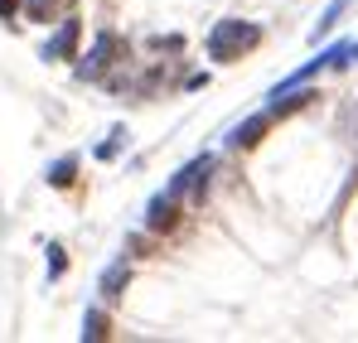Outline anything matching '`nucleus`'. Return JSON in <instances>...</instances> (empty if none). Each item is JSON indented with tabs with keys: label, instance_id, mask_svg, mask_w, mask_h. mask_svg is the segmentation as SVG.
<instances>
[{
	"label": "nucleus",
	"instance_id": "1",
	"mask_svg": "<svg viewBox=\"0 0 358 343\" xmlns=\"http://www.w3.org/2000/svg\"><path fill=\"white\" fill-rule=\"evenodd\" d=\"M262 44V29L247 24V20H218L208 29V58L213 63H238L242 54H252Z\"/></svg>",
	"mask_w": 358,
	"mask_h": 343
},
{
	"label": "nucleus",
	"instance_id": "2",
	"mask_svg": "<svg viewBox=\"0 0 358 343\" xmlns=\"http://www.w3.org/2000/svg\"><path fill=\"white\" fill-rule=\"evenodd\" d=\"M208 174H213V155H199V160H189V165L170 179V189H165V194H175V198H179V194H189V189H194V198H203Z\"/></svg>",
	"mask_w": 358,
	"mask_h": 343
},
{
	"label": "nucleus",
	"instance_id": "3",
	"mask_svg": "<svg viewBox=\"0 0 358 343\" xmlns=\"http://www.w3.org/2000/svg\"><path fill=\"white\" fill-rule=\"evenodd\" d=\"M78 34H83V24H78V20H63L59 29H54V39L39 49V58H44V63H63V58H73V54H78Z\"/></svg>",
	"mask_w": 358,
	"mask_h": 343
},
{
	"label": "nucleus",
	"instance_id": "4",
	"mask_svg": "<svg viewBox=\"0 0 358 343\" xmlns=\"http://www.w3.org/2000/svg\"><path fill=\"white\" fill-rule=\"evenodd\" d=\"M117 49H121L117 34H102V39L92 44V54L78 63V78H102V68H112V63H117Z\"/></svg>",
	"mask_w": 358,
	"mask_h": 343
},
{
	"label": "nucleus",
	"instance_id": "5",
	"mask_svg": "<svg viewBox=\"0 0 358 343\" xmlns=\"http://www.w3.org/2000/svg\"><path fill=\"white\" fill-rule=\"evenodd\" d=\"M175 203H179L175 194H155V198H150V208H145V228H150V232L175 228V218H179V213H175Z\"/></svg>",
	"mask_w": 358,
	"mask_h": 343
},
{
	"label": "nucleus",
	"instance_id": "6",
	"mask_svg": "<svg viewBox=\"0 0 358 343\" xmlns=\"http://www.w3.org/2000/svg\"><path fill=\"white\" fill-rule=\"evenodd\" d=\"M266 126H271V112H262V116H247V121H242L238 131L228 136V145H242V150H247V145H257Z\"/></svg>",
	"mask_w": 358,
	"mask_h": 343
},
{
	"label": "nucleus",
	"instance_id": "7",
	"mask_svg": "<svg viewBox=\"0 0 358 343\" xmlns=\"http://www.w3.org/2000/svg\"><path fill=\"white\" fill-rule=\"evenodd\" d=\"M126 281H131V266H126V261H112V266L102 271V300H117L121 290H126Z\"/></svg>",
	"mask_w": 358,
	"mask_h": 343
},
{
	"label": "nucleus",
	"instance_id": "8",
	"mask_svg": "<svg viewBox=\"0 0 358 343\" xmlns=\"http://www.w3.org/2000/svg\"><path fill=\"white\" fill-rule=\"evenodd\" d=\"M344 10H349V0H329V5H324V15H320V24L310 29V39L320 44V39H324V34H329V29L339 24V15H344Z\"/></svg>",
	"mask_w": 358,
	"mask_h": 343
},
{
	"label": "nucleus",
	"instance_id": "9",
	"mask_svg": "<svg viewBox=\"0 0 358 343\" xmlns=\"http://www.w3.org/2000/svg\"><path fill=\"white\" fill-rule=\"evenodd\" d=\"M107 334H112L107 314H102V309H87V314H83V339H87V343H97V339H107Z\"/></svg>",
	"mask_w": 358,
	"mask_h": 343
},
{
	"label": "nucleus",
	"instance_id": "10",
	"mask_svg": "<svg viewBox=\"0 0 358 343\" xmlns=\"http://www.w3.org/2000/svg\"><path fill=\"white\" fill-rule=\"evenodd\" d=\"M73 174H78V155H63V160L49 165V184H54V189H68V184H73Z\"/></svg>",
	"mask_w": 358,
	"mask_h": 343
},
{
	"label": "nucleus",
	"instance_id": "11",
	"mask_svg": "<svg viewBox=\"0 0 358 343\" xmlns=\"http://www.w3.org/2000/svg\"><path fill=\"white\" fill-rule=\"evenodd\" d=\"M121 145H126V126H117V131H112V136H107V140L97 145V160H117Z\"/></svg>",
	"mask_w": 358,
	"mask_h": 343
},
{
	"label": "nucleus",
	"instance_id": "12",
	"mask_svg": "<svg viewBox=\"0 0 358 343\" xmlns=\"http://www.w3.org/2000/svg\"><path fill=\"white\" fill-rule=\"evenodd\" d=\"M63 271H68V256H63L59 242H49V281H59Z\"/></svg>",
	"mask_w": 358,
	"mask_h": 343
},
{
	"label": "nucleus",
	"instance_id": "13",
	"mask_svg": "<svg viewBox=\"0 0 358 343\" xmlns=\"http://www.w3.org/2000/svg\"><path fill=\"white\" fill-rule=\"evenodd\" d=\"M54 5H59V0H24L29 20H49V15H54Z\"/></svg>",
	"mask_w": 358,
	"mask_h": 343
},
{
	"label": "nucleus",
	"instance_id": "14",
	"mask_svg": "<svg viewBox=\"0 0 358 343\" xmlns=\"http://www.w3.org/2000/svg\"><path fill=\"white\" fill-rule=\"evenodd\" d=\"M20 15V0H0V20H15Z\"/></svg>",
	"mask_w": 358,
	"mask_h": 343
}]
</instances>
